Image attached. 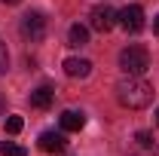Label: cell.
I'll list each match as a JSON object with an SVG mask.
<instances>
[{
    "label": "cell",
    "instance_id": "obj_18",
    "mask_svg": "<svg viewBox=\"0 0 159 156\" xmlns=\"http://www.w3.org/2000/svg\"><path fill=\"white\" fill-rule=\"evenodd\" d=\"M0 3H9V6H16V3H21V0H0Z\"/></svg>",
    "mask_w": 159,
    "mask_h": 156
},
{
    "label": "cell",
    "instance_id": "obj_12",
    "mask_svg": "<svg viewBox=\"0 0 159 156\" xmlns=\"http://www.w3.org/2000/svg\"><path fill=\"white\" fill-rule=\"evenodd\" d=\"M21 129H25V119L21 117H6V132L9 135H19Z\"/></svg>",
    "mask_w": 159,
    "mask_h": 156
},
{
    "label": "cell",
    "instance_id": "obj_17",
    "mask_svg": "<svg viewBox=\"0 0 159 156\" xmlns=\"http://www.w3.org/2000/svg\"><path fill=\"white\" fill-rule=\"evenodd\" d=\"M3 110H6V101H3V95H0V117H3Z\"/></svg>",
    "mask_w": 159,
    "mask_h": 156
},
{
    "label": "cell",
    "instance_id": "obj_10",
    "mask_svg": "<svg viewBox=\"0 0 159 156\" xmlns=\"http://www.w3.org/2000/svg\"><path fill=\"white\" fill-rule=\"evenodd\" d=\"M89 43V28L86 25H70V31H67V46H86Z\"/></svg>",
    "mask_w": 159,
    "mask_h": 156
},
{
    "label": "cell",
    "instance_id": "obj_3",
    "mask_svg": "<svg viewBox=\"0 0 159 156\" xmlns=\"http://www.w3.org/2000/svg\"><path fill=\"white\" fill-rule=\"evenodd\" d=\"M116 9L113 6H107V3H101V6H95L92 9V16H89V25L98 31V34H107V31H113L116 28Z\"/></svg>",
    "mask_w": 159,
    "mask_h": 156
},
{
    "label": "cell",
    "instance_id": "obj_16",
    "mask_svg": "<svg viewBox=\"0 0 159 156\" xmlns=\"http://www.w3.org/2000/svg\"><path fill=\"white\" fill-rule=\"evenodd\" d=\"M153 34H159V16L153 19Z\"/></svg>",
    "mask_w": 159,
    "mask_h": 156
},
{
    "label": "cell",
    "instance_id": "obj_8",
    "mask_svg": "<svg viewBox=\"0 0 159 156\" xmlns=\"http://www.w3.org/2000/svg\"><path fill=\"white\" fill-rule=\"evenodd\" d=\"M40 150H46V153H61V150H64V135H61V132H43V135H40Z\"/></svg>",
    "mask_w": 159,
    "mask_h": 156
},
{
    "label": "cell",
    "instance_id": "obj_1",
    "mask_svg": "<svg viewBox=\"0 0 159 156\" xmlns=\"http://www.w3.org/2000/svg\"><path fill=\"white\" fill-rule=\"evenodd\" d=\"M116 98H119V104L129 107V110H144V107H150V101H153V86H150L147 80H141V77L125 74V77L116 83Z\"/></svg>",
    "mask_w": 159,
    "mask_h": 156
},
{
    "label": "cell",
    "instance_id": "obj_6",
    "mask_svg": "<svg viewBox=\"0 0 159 156\" xmlns=\"http://www.w3.org/2000/svg\"><path fill=\"white\" fill-rule=\"evenodd\" d=\"M64 74L67 77H74V80H86L89 74H92V61L89 58H77V55H70V58H64Z\"/></svg>",
    "mask_w": 159,
    "mask_h": 156
},
{
    "label": "cell",
    "instance_id": "obj_9",
    "mask_svg": "<svg viewBox=\"0 0 159 156\" xmlns=\"http://www.w3.org/2000/svg\"><path fill=\"white\" fill-rule=\"evenodd\" d=\"M31 104H34L37 110H49V107H52V89H49V86L34 89V92H31Z\"/></svg>",
    "mask_w": 159,
    "mask_h": 156
},
{
    "label": "cell",
    "instance_id": "obj_2",
    "mask_svg": "<svg viewBox=\"0 0 159 156\" xmlns=\"http://www.w3.org/2000/svg\"><path fill=\"white\" fill-rule=\"evenodd\" d=\"M119 67H122L125 74H132V77H141V74H147V67H150V52H147L144 46H125V49L119 52Z\"/></svg>",
    "mask_w": 159,
    "mask_h": 156
},
{
    "label": "cell",
    "instance_id": "obj_7",
    "mask_svg": "<svg viewBox=\"0 0 159 156\" xmlns=\"http://www.w3.org/2000/svg\"><path fill=\"white\" fill-rule=\"evenodd\" d=\"M58 122H61V132H80L86 126V113L83 110H64Z\"/></svg>",
    "mask_w": 159,
    "mask_h": 156
},
{
    "label": "cell",
    "instance_id": "obj_19",
    "mask_svg": "<svg viewBox=\"0 0 159 156\" xmlns=\"http://www.w3.org/2000/svg\"><path fill=\"white\" fill-rule=\"evenodd\" d=\"M156 126H159V107H156Z\"/></svg>",
    "mask_w": 159,
    "mask_h": 156
},
{
    "label": "cell",
    "instance_id": "obj_11",
    "mask_svg": "<svg viewBox=\"0 0 159 156\" xmlns=\"http://www.w3.org/2000/svg\"><path fill=\"white\" fill-rule=\"evenodd\" d=\"M0 153L3 156H28V150H25L21 144H16V141H3V144H0Z\"/></svg>",
    "mask_w": 159,
    "mask_h": 156
},
{
    "label": "cell",
    "instance_id": "obj_4",
    "mask_svg": "<svg viewBox=\"0 0 159 156\" xmlns=\"http://www.w3.org/2000/svg\"><path fill=\"white\" fill-rule=\"evenodd\" d=\"M21 34L25 40H31V43H40V40L46 37V19H43V12H28L25 19H21Z\"/></svg>",
    "mask_w": 159,
    "mask_h": 156
},
{
    "label": "cell",
    "instance_id": "obj_14",
    "mask_svg": "<svg viewBox=\"0 0 159 156\" xmlns=\"http://www.w3.org/2000/svg\"><path fill=\"white\" fill-rule=\"evenodd\" d=\"M135 144H138V147H153V135H150V132H138V135H135Z\"/></svg>",
    "mask_w": 159,
    "mask_h": 156
},
{
    "label": "cell",
    "instance_id": "obj_13",
    "mask_svg": "<svg viewBox=\"0 0 159 156\" xmlns=\"http://www.w3.org/2000/svg\"><path fill=\"white\" fill-rule=\"evenodd\" d=\"M9 71V49H6V43H0V77Z\"/></svg>",
    "mask_w": 159,
    "mask_h": 156
},
{
    "label": "cell",
    "instance_id": "obj_5",
    "mask_svg": "<svg viewBox=\"0 0 159 156\" xmlns=\"http://www.w3.org/2000/svg\"><path fill=\"white\" fill-rule=\"evenodd\" d=\"M116 25H122V28H125L129 34H138V31H144V9H141L138 3H132V6L119 9Z\"/></svg>",
    "mask_w": 159,
    "mask_h": 156
},
{
    "label": "cell",
    "instance_id": "obj_15",
    "mask_svg": "<svg viewBox=\"0 0 159 156\" xmlns=\"http://www.w3.org/2000/svg\"><path fill=\"white\" fill-rule=\"evenodd\" d=\"M129 156H159V150H156V144L153 147H135Z\"/></svg>",
    "mask_w": 159,
    "mask_h": 156
}]
</instances>
